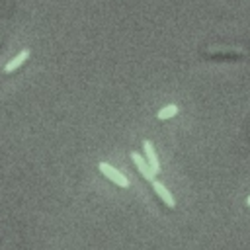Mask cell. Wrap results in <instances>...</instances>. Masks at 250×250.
<instances>
[{"instance_id": "7", "label": "cell", "mask_w": 250, "mask_h": 250, "mask_svg": "<svg viewBox=\"0 0 250 250\" xmlns=\"http://www.w3.org/2000/svg\"><path fill=\"white\" fill-rule=\"evenodd\" d=\"M178 113V105H174V104H170V105H164L160 111H158V119H170V117H174Z\"/></svg>"}, {"instance_id": "4", "label": "cell", "mask_w": 250, "mask_h": 250, "mask_svg": "<svg viewBox=\"0 0 250 250\" xmlns=\"http://www.w3.org/2000/svg\"><path fill=\"white\" fill-rule=\"evenodd\" d=\"M131 158H133V162H135V166L139 168V172L143 174V178H146V180H150V182H152L156 174H154V172L150 170V166L146 164V160H145V158H143L141 154H137V152H131Z\"/></svg>"}, {"instance_id": "5", "label": "cell", "mask_w": 250, "mask_h": 250, "mask_svg": "<svg viewBox=\"0 0 250 250\" xmlns=\"http://www.w3.org/2000/svg\"><path fill=\"white\" fill-rule=\"evenodd\" d=\"M27 59H29V49H23L21 53H18V55H16V57H14V59L4 66V72H14V70H16V68H20Z\"/></svg>"}, {"instance_id": "1", "label": "cell", "mask_w": 250, "mask_h": 250, "mask_svg": "<svg viewBox=\"0 0 250 250\" xmlns=\"http://www.w3.org/2000/svg\"><path fill=\"white\" fill-rule=\"evenodd\" d=\"M203 57L205 59H219V61H236V59L244 57V51L236 49V47H211V49L203 51Z\"/></svg>"}, {"instance_id": "9", "label": "cell", "mask_w": 250, "mask_h": 250, "mask_svg": "<svg viewBox=\"0 0 250 250\" xmlns=\"http://www.w3.org/2000/svg\"><path fill=\"white\" fill-rule=\"evenodd\" d=\"M0 43H2V39H0Z\"/></svg>"}, {"instance_id": "2", "label": "cell", "mask_w": 250, "mask_h": 250, "mask_svg": "<svg viewBox=\"0 0 250 250\" xmlns=\"http://www.w3.org/2000/svg\"><path fill=\"white\" fill-rule=\"evenodd\" d=\"M98 168H100V172L107 178V180H111L113 184H117L119 188H129V180L119 172V170H115L113 166H109L107 162H100L98 164Z\"/></svg>"}, {"instance_id": "8", "label": "cell", "mask_w": 250, "mask_h": 250, "mask_svg": "<svg viewBox=\"0 0 250 250\" xmlns=\"http://www.w3.org/2000/svg\"><path fill=\"white\" fill-rule=\"evenodd\" d=\"M246 205H248V207H250V195H248V199H246Z\"/></svg>"}, {"instance_id": "6", "label": "cell", "mask_w": 250, "mask_h": 250, "mask_svg": "<svg viewBox=\"0 0 250 250\" xmlns=\"http://www.w3.org/2000/svg\"><path fill=\"white\" fill-rule=\"evenodd\" d=\"M152 189L158 193V197H160V199H162V201H164L168 207H174V205H176V203H174L172 193H170V191H168V189H166L162 184H158V182H154V180H152Z\"/></svg>"}, {"instance_id": "3", "label": "cell", "mask_w": 250, "mask_h": 250, "mask_svg": "<svg viewBox=\"0 0 250 250\" xmlns=\"http://www.w3.org/2000/svg\"><path fill=\"white\" fill-rule=\"evenodd\" d=\"M143 148H145V154H146V164L150 166V170L154 174L160 172V164H158V158H156V152H154V146L150 141H143Z\"/></svg>"}]
</instances>
